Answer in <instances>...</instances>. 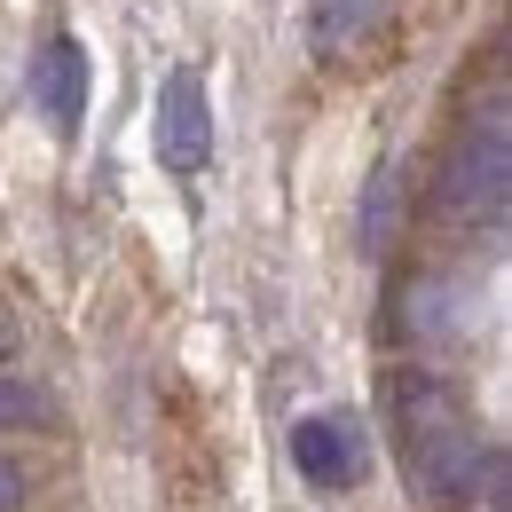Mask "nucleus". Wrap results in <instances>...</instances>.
<instances>
[{"label":"nucleus","instance_id":"1","mask_svg":"<svg viewBox=\"0 0 512 512\" xmlns=\"http://www.w3.org/2000/svg\"><path fill=\"white\" fill-rule=\"evenodd\" d=\"M386 402H394V442H402V465H410V489L434 512H465L473 497L497 505L505 489V465L489 434L457 410V394L426 371H394L386 379Z\"/></svg>","mask_w":512,"mask_h":512},{"label":"nucleus","instance_id":"2","mask_svg":"<svg viewBox=\"0 0 512 512\" xmlns=\"http://www.w3.org/2000/svg\"><path fill=\"white\" fill-rule=\"evenodd\" d=\"M512 197V158H505V111H489L481 127H465V142L442 166V213L465 229H497Z\"/></svg>","mask_w":512,"mask_h":512},{"label":"nucleus","instance_id":"3","mask_svg":"<svg viewBox=\"0 0 512 512\" xmlns=\"http://www.w3.org/2000/svg\"><path fill=\"white\" fill-rule=\"evenodd\" d=\"M150 134H158V158H166L174 174H197V166L213 158V111H205V79H197V71H166V79H158Z\"/></svg>","mask_w":512,"mask_h":512},{"label":"nucleus","instance_id":"4","mask_svg":"<svg viewBox=\"0 0 512 512\" xmlns=\"http://www.w3.org/2000/svg\"><path fill=\"white\" fill-rule=\"evenodd\" d=\"M292 457H300V473H308L316 489H355V481H363V465H371L363 426H355V418H339V410L300 418V426H292Z\"/></svg>","mask_w":512,"mask_h":512},{"label":"nucleus","instance_id":"5","mask_svg":"<svg viewBox=\"0 0 512 512\" xmlns=\"http://www.w3.org/2000/svg\"><path fill=\"white\" fill-rule=\"evenodd\" d=\"M32 103L48 111V127H79V111H87V56H79V40L71 32H48L40 40V56H32Z\"/></svg>","mask_w":512,"mask_h":512},{"label":"nucleus","instance_id":"6","mask_svg":"<svg viewBox=\"0 0 512 512\" xmlns=\"http://www.w3.org/2000/svg\"><path fill=\"white\" fill-rule=\"evenodd\" d=\"M386 8L394 0H308V32H316L323 56H355L363 40L386 32Z\"/></svg>","mask_w":512,"mask_h":512},{"label":"nucleus","instance_id":"7","mask_svg":"<svg viewBox=\"0 0 512 512\" xmlns=\"http://www.w3.org/2000/svg\"><path fill=\"white\" fill-rule=\"evenodd\" d=\"M410 300H418V308H410V331H418V339H457V331L473 323L457 308V276H426Z\"/></svg>","mask_w":512,"mask_h":512},{"label":"nucleus","instance_id":"8","mask_svg":"<svg viewBox=\"0 0 512 512\" xmlns=\"http://www.w3.org/2000/svg\"><path fill=\"white\" fill-rule=\"evenodd\" d=\"M16 410H24V394H16V386H0V418H16Z\"/></svg>","mask_w":512,"mask_h":512},{"label":"nucleus","instance_id":"9","mask_svg":"<svg viewBox=\"0 0 512 512\" xmlns=\"http://www.w3.org/2000/svg\"><path fill=\"white\" fill-rule=\"evenodd\" d=\"M8 497H16V481H8V465H0V512H8Z\"/></svg>","mask_w":512,"mask_h":512}]
</instances>
